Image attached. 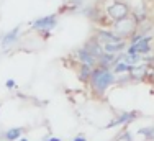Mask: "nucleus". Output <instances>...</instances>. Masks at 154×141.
I'll use <instances>...</instances> for the list:
<instances>
[{
  "label": "nucleus",
  "instance_id": "9d476101",
  "mask_svg": "<svg viewBox=\"0 0 154 141\" xmlns=\"http://www.w3.org/2000/svg\"><path fill=\"white\" fill-rule=\"evenodd\" d=\"M131 17L136 21L138 28H141L146 23V20H148V10H146V7L143 3H139L138 7H131Z\"/></svg>",
  "mask_w": 154,
  "mask_h": 141
},
{
  "label": "nucleus",
  "instance_id": "4be33fe9",
  "mask_svg": "<svg viewBox=\"0 0 154 141\" xmlns=\"http://www.w3.org/2000/svg\"><path fill=\"white\" fill-rule=\"evenodd\" d=\"M62 2H64V3H66V0H62Z\"/></svg>",
  "mask_w": 154,
  "mask_h": 141
},
{
  "label": "nucleus",
  "instance_id": "7ed1b4c3",
  "mask_svg": "<svg viewBox=\"0 0 154 141\" xmlns=\"http://www.w3.org/2000/svg\"><path fill=\"white\" fill-rule=\"evenodd\" d=\"M112 30L120 36V38H123L125 41H128V39L138 31V25H136V21L133 20V17L130 15V17L123 18V20L112 23Z\"/></svg>",
  "mask_w": 154,
  "mask_h": 141
},
{
  "label": "nucleus",
  "instance_id": "a211bd4d",
  "mask_svg": "<svg viewBox=\"0 0 154 141\" xmlns=\"http://www.w3.org/2000/svg\"><path fill=\"white\" fill-rule=\"evenodd\" d=\"M5 87L8 89V90H12V89H17V82L13 79H7V82H5Z\"/></svg>",
  "mask_w": 154,
  "mask_h": 141
},
{
  "label": "nucleus",
  "instance_id": "20e7f679",
  "mask_svg": "<svg viewBox=\"0 0 154 141\" xmlns=\"http://www.w3.org/2000/svg\"><path fill=\"white\" fill-rule=\"evenodd\" d=\"M30 27H31V30L41 33L45 38H48V36H49V33L57 27V13H53V15H46V17L36 18V20L31 21Z\"/></svg>",
  "mask_w": 154,
  "mask_h": 141
},
{
  "label": "nucleus",
  "instance_id": "39448f33",
  "mask_svg": "<svg viewBox=\"0 0 154 141\" xmlns=\"http://www.w3.org/2000/svg\"><path fill=\"white\" fill-rule=\"evenodd\" d=\"M151 41H152V36L151 35H146L141 41L134 43V44H128V48L125 49L126 54H131V56H141V58H146L152 53V46H151Z\"/></svg>",
  "mask_w": 154,
  "mask_h": 141
},
{
  "label": "nucleus",
  "instance_id": "6ab92c4d",
  "mask_svg": "<svg viewBox=\"0 0 154 141\" xmlns=\"http://www.w3.org/2000/svg\"><path fill=\"white\" fill-rule=\"evenodd\" d=\"M72 141H87V138H85L84 135H79V136H75V138L72 139Z\"/></svg>",
  "mask_w": 154,
  "mask_h": 141
},
{
  "label": "nucleus",
  "instance_id": "6e6552de",
  "mask_svg": "<svg viewBox=\"0 0 154 141\" xmlns=\"http://www.w3.org/2000/svg\"><path fill=\"white\" fill-rule=\"evenodd\" d=\"M74 56H75V59H77V62H79V64L90 66V67H94V69L97 67V64H98V59H97V58H94L92 54H90L84 46H82V48H79V49H75Z\"/></svg>",
  "mask_w": 154,
  "mask_h": 141
},
{
  "label": "nucleus",
  "instance_id": "dca6fc26",
  "mask_svg": "<svg viewBox=\"0 0 154 141\" xmlns=\"http://www.w3.org/2000/svg\"><path fill=\"white\" fill-rule=\"evenodd\" d=\"M82 3H84V0H66L64 8L66 10H77L82 7Z\"/></svg>",
  "mask_w": 154,
  "mask_h": 141
},
{
  "label": "nucleus",
  "instance_id": "4468645a",
  "mask_svg": "<svg viewBox=\"0 0 154 141\" xmlns=\"http://www.w3.org/2000/svg\"><path fill=\"white\" fill-rule=\"evenodd\" d=\"M92 70H94V67H90V66L79 64V69H77V77H79V80H80V82L89 84L90 76H92Z\"/></svg>",
  "mask_w": 154,
  "mask_h": 141
},
{
  "label": "nucleus",
  "instance_id": "f3484780",
  "mask_svg": "<svg viewBox=\"0 0 154 141\" xmlns=\"http://www.w3.org/2000/svg\"><path fill=\"white\" fill-rule=\"evenodd\" d=\"M115 141H134V139H133V135H131V131H128V130H126V131H123Z\"/></svg>",
  "mask_w": 154,
  "mask_h": 141
},
{
  "label": "nucleus",
  "instance_id": "aec40b11",
  "mask_svg": "<svg viewBox=\"0 0 154 141\" xmlns=\"http://www.w3.org/2000/svg\"><path fill=\"white\" fill-rule=\"evenodd\" d=\"M45 141H61L59 138H46Z\"/></svg>",
  "mask_w": 154,
  "mask_h": 141
},
{
  "label": "nucleus",
  "instance_id": "ddd939ff",
  "mask_svg": "<svg viewBox=\"0 0 154 141\" xmlns=\"http://www.w3.org/2000/svg\"><path fill=\"white\" fill-rule=\"evenodd\" d=\"M25 133V128L23 127H13V128H8L2 133V138L5 141H18L23 136Z\"/></svg>",
  "mask_w": 154,
  "mask_h": 141
},
{
  "label": "nucleus",
  "instance_id": "2eb2a0df",
  "mask_svg": "<svg viewBox=\"0 0 154 141\" xmlns=\"http://www.w3.org/2000/svg\"><path fill=\"white\" fill-rule=\"evenodd\" d=\"M138 135H141V136H144L146 139H154V125L152 127H144V128H139L138 130Z\"/></svg>",
  "mask_w": 154,
  "mask_h": 141
},
{
  "label": "nucleus",
  "instance_id": "423d86ee",
  "mask_svg": "<svg viewBox=\"0 0 154 141\" xmlns=\"http://www.w3.org/2000/svg\"><path fill=\"white\" fill-rule=\"evenodd\" d=\"M95 38L102 43V46H105V44H118V43L125 41V39L120 38V36L116 35L112 28H110V30L108 28H98L97 33H95Z\"/></svg>",
  "mask_w": 154,
  "mask_h": 141
},
{
  "label": "nucleus",
  "instance_id": "f257e3e1",
  "mask_svg": "<svg viewBox=\"0 0 154 141\" xmlns=\"http://www.w3.org/2000/svg\"><path fill=\"white\" fill-rule=\"evenodd\" d=\"M116 82V76L112 72V69H105V67H95L92 70V76H90L89 85L90 90L94 95L97 97H103L105 92Z\"/></svg>",
  "mask_w": 154,
  "mask_h": 141
},
{
  "label": "nucleus",
  "instance_id": "f03ea898",
  "mask_svg": "<svg viewBox=\"0 0 154 141\" xmlns=\"http://www.w3.org/2000/svg\"><path fill=\"white\" fill-rule=\"evenodd\" d=\"M105 15L112 23L120 21L123 18L131 15V5L125 0H112L107 7H105Z\"/></svg>",
  "mask_w": 154,
  "mask_h": 141
},
{
  "label": "nucleus",
  "instance_id": "f8f14e48",
  "mask_svg": "<svg viewBox=\"0 0 154 141\" xmlns=\"http://www.w3.org/2000/svg\"><path fill=\"white\" fill-rule=\"evenodd\" d=\"M82 13L85 15L87 18H90L92 21H97V23H102V17H103V12L98 8L97 5H87L85 8H82Z\"/></svg>",
  "mask_w": 154,
  "mask_h": 141
},
{
  "label": "nucleus",
  "instance_id": "412c9836",
  "mask_svg": "<svg viewBox=\"0 0 154 141\" xmlns=\"http://www.w3.org/2000/svg\"><path fill=\"white\" fill-rule=\"evenodd\" d=\"M18 141H30V139H28V138H20Z\"/></svg>",
  "mask_w": 154,
  "mask_h": 141
},
{
  "label": "nucleus",
  "instance_id": "1a4fd4ad",
  "mask_svg": "<svg viewBox=\"0 0 154 141\" xmlns=\"http://www.w3.org/2000/svg\"><path fill=\"white\" fill-rule=\"evenodd\" d=\"M138 115H139L138 112H122L116 118H113V120L110 121V123H108L105 128L110 130V128L120 127V125H130L133 120H136V118H138Z\"/></svg>",
  "mask_w": 154,
  "mask_h": 141
},
{
  "label": "nucleus",
  "instance_id": "0eeeda50",
  "mask_svg": "<svg viewBox=\"0 0 154 141\" xmlns=\"http://www.w3.org/2000/svg\"><path fill=\"white\" fill-rule=\"evenodd\" d=\"M20 31H21V25H17L15 28L7 31L5 35L2 36V39H0V48H2L3 51L13 48L18 43V39H20Z\"/></svg>",
  "mask_w": 154,
  "mask_h": 141
},
{
  "label": "nucleus",
  "instance_id": "9b49d317",
  "mask_svg": "<svg viewBox=\"0 0 154 141\" xmlns=\"http://www.w3.org/2000/svg\"><path fill=\"white\" fill-rule=\"evenodd\" d=\"M84 48H85L87 51H89L90 54H92L94 58H100L102 54H103V46H102V43L98 41L97 38H95V35L92 36V38H89L85 41V44H84Z\"/></svg>",
  "mask_w": 154,
  "mask_h": 141
}]
</instances>
